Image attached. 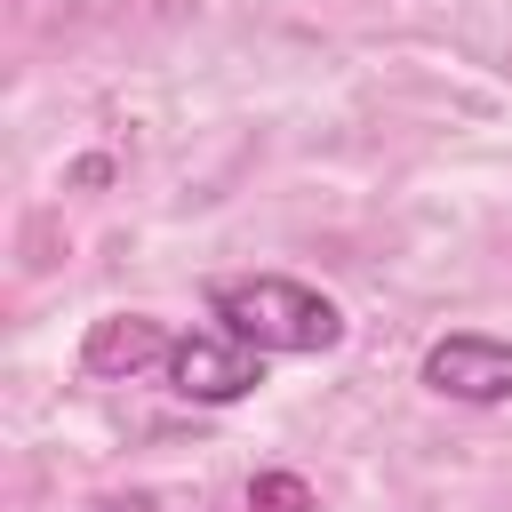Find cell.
<instances>
[{"mask_svg": "<svg viewBox=\"0 0 512 512\" xmlns=\"http://www.w3.org/2000/svg\"><path fill=\"white\" fill-rule=\"evenodd\" d=\"M168 352H176V336H168L152 312H104V320L80 336V368H88L96 384H128V376H144V368H168Z\"/></svg>", "mask_w": 512, "mask_h": 512, "instance_id": "4", "label": "cell"}, {"mask_svg": "<svg viewBox=\"0 0 512 512\" xmlns=\"http://www.w3.org/2000/svg\"><path fill=\"white\" fill-rule=\"evenodd\" d=\"M248 512H312V488L296 472H256L248 480Z\"/></svg>", "mask_w": 512, "mask_h": 512, "instance_id": "5", "label": "cell"}, {"mask_svg": "<svg viewBox=\"0 0 512 512\" xmlns=\"http://www.w3.org/2000/svg\"><path fill=\"white\" fill-rule=\"evenodd\" d=\"M208 312H216V328H232V336L256 344V352H328V344H344V312H336L320 288L280 280V272L216 280V288H208Z\"/></svg>", "mask_w": 512, "mask_h": 512, "instance_id": "1", "label": "cell"}, {"mask_svg": "<svg viewBox=\"0 0 512 512\" xmlns=\"http://www.w3.org/2000/svg\"><path fill=\"white\" fill-rule=\"evenodd\" d=\"M256 384H264V352L240 344L232 328H192V336H176V352H168V392H176V400L232 408V400H248Z\"/></svg>", "mask_w": 512, "mask_h": 512, "instance_id": "2", "label": "cell"}, {"mask_svg": "<svg viewBox=\"0 0 512 512\" xmlns=\"http://www.w3.org/2000/svg\"><path fill=\"white\" fill-rule=\"evenodd\" d=\"M424 384L440 400H464V408H496L512 400V344L504 336H480V328H456L424 352Z\"/></svg>", "mask_w": 512, "mask_h": 512, "instance_id": "3", "label": "cell"}]
</instances>
